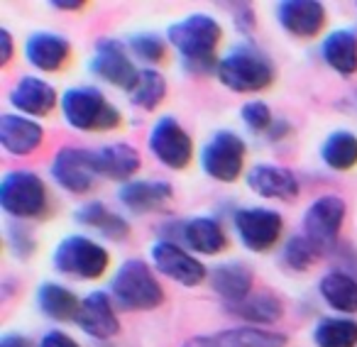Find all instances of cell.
<instances>
[{
	"label": "cell",
	"instance_id": "18",
	"mask_svg": "<svg viewBox=\"0 0 357 347\" xmlns=\"http://www.w3.org/2000/svg\"><path fill=\"white\" fill-rule=\"evenodd\" d=\"M74 47L61 32L37 30L25 40V59L40 74H56L71 61Z\"/></svg>",
	"mask_w": 357,
	"mask_h": 347
},
{
	"label": "cell",
	"instance_id": "14",
	"mask_svg": "<svg viewBox=\"0 0 357 347\" xmlns=\"http://www.w3.org/2000/svg\"><path fill=\"white\" fill-rule=\"evenodd\" d=\"M149 262H152L154 272L176 282L178 286L194 288L208 282L211 269H206V264L194 252L176 242H169V240H154L149 247Z\"/></svg>",
	"mask_w": 357,
	"mask_h": 347
},
{
	"label": "cell",
	"instance_id": "40",
	"mask_svg": "<svg viewBox=\"0 0 357 347\" xmlns=\"http://www.w3.org/2000/svg\"><path fill=\"white\" fill-rule=\"evenodd\" d=\"M15 56V37L8 27H0V66H8Z\"/></svg>",
	"mask_w": 357,
	"mask_h": 347
},
{
	"label": "cell",
	"instance_id": "6",
	"mask_svg": "<svg viewBox=\"0 0 357 347\" xmlns=\"http://www.w3.org/2000/svg\"><path fill=\"white\" fill-rule=\"evenodd\" d=\"M52 267L61 277H69L74 282H96L108 272L110 252L98 240L74 233L56 242L52 252Z\"/></svg>",
	"mask_w": 357,
	"mask_h": 347
},
{
	"label": "cell",
	"instance_id": "15",
	"mask_svg": "<svg viewBox=\"0 0 357 347\" xmlns=\"http://www.w3.org/2000/svg\"><path fill=\"white\" fill-rule=\"evenodd\" d=\"M76 325L91 340L108 342L120 335V318L110 291H91L81 298V308L76 313Z\"/></svg>",
	"mask_w": 357,
	"mask_h": 347
},
{
	"label": "cell",
	"instance_id": "2",
	"mask_svg": "<svg viewBox=\"0 0 357 347\" xmlns=\"http://www.w3.org/2000/svg\"><path fill=\"white\" fill-rule=\"evenodd\" d=\"M215 79L233 93H259L277 81V66L257 45L238 42L218 59Z\"/></svg>",
	"mask_w": 357,
	"mask_h": 347
},
{
	"label": "cell",
	"instance_id": "7",
	"mask_svg": "<svg viewBox=\"0 0 357 347\" xmlns=\"http://www.w3.org/2000/svg\"><path fill=\"white\" fill-rule=\"evenodd\" d=\"M157 240H169L181 247H186L194 254H206V257H215V254L225 252L230 245V238L225 233L223 223L213 215H191V218H178L172 223H164L159 228Z\"/></svg>",
	"mask_w": 357,
	"mask_h": 347
},
{
	"label": "cell",
	"instance_id": "1",
	"mask_svg": "<svg viewBox=\"0 0 357 347\" xmlns=\"http://www.w3.org/2000/svg\"><path fill=\"white\" fill-rule=\"evenodd\" d=\"M167 42L178 54L181 66L189 74H215L220 59L218 49L223 42V25L208 13H191L167 27Z\"/></svg>",
	"mask_w": 357,
	"mask_h": 347
},
{
	"label": "cell",
	"instance_id": "27",
	"mask_svg": "<svg viewBox=\"0 0 357 347\" xmlns=\"http://www.w3.org/2000/svg\"><path fill=\"white\" fill-rule=\"evenodd\" d=\"M225 308H228L230 316L243 321V325L267 327L284 318L282 298H279L277 293H269V291H255V293H250L245 301L233 303V306H225Z\"/></svg>",
	"mask_w": 357,
	"mask_h": 347
},
{
	"label": "cell",
	"instance_id": "19",
	"mask_svg": "<svg viewBox=\"0 0 357 347\" xmlns=\"http://www.w3.org/2000/svg\"><path fill=\"white\" fill-rule=\"evenodd\" d=\"M245 184L252 194L272 201H294L301 194L298 176L287 167L279 164H255L245 174Z\"/></svg>",
	"mask_w": 357,
	"mask_h": 347
},
{
	"label": "cell",
	"instance_id": "33",
	"mask_svg": "<svg viewBox=\"0 0 357 347\" xmlns=\"http://www.w3.org/2000/svg\"><path fill=\"white\" fill-rule=\"evenodd\" d=\"M321 249L306 235H291L282 247V264L291 272H308L321 257Z\"/></svg>",
	"mask_w": 357,
	"mask_h": 347
},
{
	"label": "cell",
	"instance_id": "28",
	"mask_svg": "<svg viewBox=\"0 0 357 347\" xmlns=\"http://www.w3.org/2000/svg\"><path fill=\"white\" fill-rule=\"evenodd\" d=\"M35 303L42 316L59 323L76 321V313L81 308V298L59 282H42L37 286Z\"/></svg>",
	"mask_w": 357,
	"mask_h": 347
},
{
	"label": "cell",
	"instance_id": "25",
	"mask_svg": "<svg viewBox=\"0 0 357 347\" xmlns=\"http://www.w3.org/2000/svg\"><path fill=\"white\" fill-rule=\"evenodd\" d=\"M321 56L335 74H357V32L352 27H337L321 42Z\"/></svg>",
	"mask_w": 357,
	"mask_h": 347
},
{
	"label": "cell",
	"instance_id": "11",
	"mask_svg": "<svg viewBox=\"0 0 357 347\" xmlns=\"http://www.w3.org/2000/svg\"><path fill=\"white\" fill-rule=\"evenodd\" d=\"M89 71L98 81L113 86V88L125 91V93H130V88H132L139 76V69L135 64L132 54H130L128 45L110 40V37L96 40L89 59Z\"/></svg>",
	"mask_w": 357,
	"mask_h": 347
},
{
	"label": "cell",
	"instance_id": "24",
	"mask_svg": "<svg viewBox=\"0 0 357 347\" xmlns=\"http://www.w3.org/2000/svg\"><path fill=\"white\" fill-rule=\"evenodd\" d=\"M74 220L84 228L98 233L103 240L110 242H125L132 233V225L128 218H123L120 213H115L108 203L103 201H86L74 210Z\"/></svg>",
	"mask_w": 357,
	"mask_h": 347
},
{
	"label": "cell",
	"instance_id": "20",
	"mask_svg": "<svg viewBox=\"0 0 357 347\" xmlns=\"http://www.w3.org/2000/svg\"><path fill=\"white\" fill-rule=\"evenodd\" d=\"M45 128L32 118L20 113L0 115V147L10 157H30L45 144Z\"/></svg>",
	"mask_w": 357,
	"mask_h": 347
},
{
	"label": "cell",
	"instance_id": "32",
	"mask_svg": "<svg viewBox=\"0 0 357 347\" xmlns=\"http://www.w3.org/2000/svg\"><path fill=\"white\" fill-rule=\"evenodd\" d=\"M128 49L132 54L135 61H142L144 69H154L162 61H167V52H169V42L164 40L157 32H137L132 35L128 42Z\"/></svg>",
	"mask_w": 357,
	"mask_h": 347
},
{
	"label": "cell",
	"instance_id": "35",
	"mask_svg": "<svg viewBox=\"0 0 357 347\" xmlns=\"http://www.w3.org/2000/svg\"><path fill=\"white\" fill-rule=\"evenodd\" d=\"M240 120L250 132H264L267 134L274 125V113L264 100H248V103L240 108Z\"/></svg>",
	"mask_w": 357,
	"mask_h": 347
},
{
	"label": "cell",
	"instance_id": "4",
	"mask_svg": "<svg viewBox=\"0 0 357 347\" xmlns=\"http://www.w3.org/2000/svg\"><path fill=\"white\" fill-rule=\"evenodd\" d=\"M0 208L17 223L47 220L52 215V194L37 171L13 169L0 179Z\"/></svg>",
	"mask_w": 357,
	"mask_h": 347
},
{
	"label": "cell",
	"instance_id": "26",
	"mask_svg": "<svg viewBox=\"0 0 357 347\" xmlns=\"http://www.w3.org/2000/svg\"><path fill=\"white\" fill-rule=\"evenodd\" d=\"M323 303L335 313L355 316L357 313V277L345 269H331L318 282Z\"/></svg>",
	"mask_w": 357,
	"mask_h": 347
},
{
	"label": "cell",
	"instance_id": "22",
	"mask_svg": "<svg viewBox=\"0 0 357 347\" xmlns=\"http://www.w3.org/2000/svg\"><path fill=\"white\" fill-rule=\"evenodd\" d=\"M93 162L100 179L118 181L123 186L132 181L142 169V154L128 142H113L93 149Z\"/></svg>",
	"mask_w": 357,
	"mask_h": 347
},
{
	"label": "cell",
	"instance_id": "39",
	"mask_svg": "<svg viewBox=\"0 0 357 347\" xmlns=\"http://www.w3.org/2000/svg\"><path fill=\"white\" fill-rule=\"evenodd\" d=\"M233 20L240 32H250V30H255L257 15H255V10L248 6V3H240V6H235V10H233Z\"/></svg>",
	"mask_w": 357,
	"mask_h": 347
},
{
	"label": "cell",
	"instance_id": "29",
	"mask_svg": "<svg viewBox=\"0 0 357 347\" xmlns=\"http://www.w3.org/2000/svg\"><path fill=\"white\" fill-rule=\"evenodd\" d=\"M321 159L333 171H350L357 167V134L350 130H333L321 144Z\"/></svg>",
	"mask_w": 357,
	"mask_h": 347
},
{
	"label": "cell",
	"instance_id": "13",
	"mask_svg": "<svg viewBox=\"0 0 357 347\" xmlns=\"http://www.w3.org/2000/svg\"><path fill=\"white\" fill-rule=\"evenodd\" d=\"M50 176L61 191L71 196H86L93 191L100 179L96 171L93 149L86 147H61L50 162Z\"/></svg>",
	"mask_w": 357,
	"mask_h": 347
},
{
	"label": "cell",
	"instance_id": "34",
	"mask_svg": "<svg viewBox=\"0 0 357 347\" xmlns=\"http://www.w3.org/2000/svg\"><path fill=\"white\" fill-rule=\"evenodd\" d=\"M228 332L238 347H287L289 345L284 332L269 330V327L238 325V327H230Z\"/></svg>",
	"mask_w": 357,
	"mask_h": 347
},
{
	"label": "cell",
	"instance_id": "36",
	"mask_svg": "<svg viewBox=\"0 0 357 347\" xmlns=\"http://www.w3.org/2000/svg\"><path fill=\"white\" fill-rule=\"evenodd\" d=\"M6 245L17 259H30L37 249V240L32 238V230L25 223H10L6 230Z\"/></svg>",
	"mask_w": 357,
	"mask_h": 347
},
{
	"label": "cell",
	"instance_id": "23",
	"mask_svg": "<svg viewBox=\"0 0 357 347\" xmlns=\"http://www.w3.org/2000/svg\"><path fill=\"white\" fill-rule=\"evenodd\" d=\"M208 284L213 288V293L225 303V306H233L240 303L255 293V274L240 259H228V262H218L208 272Z\"/></svg>",
	"mask_w": 357,
	"mask_h": 347
},
{
	"label": "cell",
	"instance_id": "3",
	"mask_svg": "<svg viewBox=\"0 0 357 347\" xmlns=\"http://www.w3.org/2000/svg\"><path fill=\"white\" fill-rule=\"evenodd\" d=\"M61 118L79 132H113L123 125V110L98 86H71L61 93Z\"/></svg>",
	"mask_w": 357,
	"mask_h": 347
},
{
	"label": "cell",
	"instance_id": "42",
	"mask_svg": "<svg viewBox=\"0 0 357 347\" xmlns=\"http://www.w3.org/2000/svg\"><path fill=\"white\" fill-rule=\"evenodd\" d=\"M50 8L59 13H79L86 8V3L84 0H50Z\"/></svg>",
	"mask_w": 357,
	"mask_h": 347
},
{
	"label": "cell",
	"instance_id": "8",
	"mask_svg": "<svg viewBox=\"0 0 357 347\" xmlns=\"http://www.w3.org/2000/svg\"><path fill=\"white\" fill-rule=\"evenodd\" d=\"M248 162V144L235 130H218L201 147L199 164L208 179L218 184H235Z\"/></svg>",
	"mask_w": 357,
	"mask_h": 347
},
{
	"label": "cell",
	"instance_id": "37",
	"mask_svg": "<svg viewBox=\"0 0 357 347\" xmlns=\"http://www.w3.org/2000/svg\"><path fill=\"white\" fill-rule=\"evenodd\" d=\"M181 347H238V345L230 337V332L223 330V332H213V335H194Z\"/></svg>",
	"mask_w": 357,
	"mask_h": 347
},
{
	"label": "cell",
	"instance_id": "21",
	"mask_svg": "<svg viewBox=\"0 0 357 347\" xmlns=\"http://www.w3.org/2000/svg\"><path fill=\"white\" fill-rule=\"evenodd\" d=\"M174 199V186L164 179H132L118 189V201L132 215L162 210Z\"/></svg>",
	"mask_w": 357,
	"mask_h": 347
},
{
	"label": "cell",
	"instance_id": "16",
	"mask_svg": "<svg viewBox=\"0 0 357 347\" xmlns=\"http://www.w3.org/2000/svg\"><path fill=\"white\" fill-rule=\"evenodd\" d=\"M59 100L61 95L56 93V88L40 74H22L8 93V103L13 105V113H20L32 120L52 115Z\"/></svg>",
	"mask_w": 357,
	"mask_h": 347
},
{
	"label": "cell",
	"instance_id": "9",
	"mask_svg": "<svg viewBox=\"0 0 357 347\" xmlns=\"http://www.w3.org/2000/svg\"><path fill=\"white\" fill-rule=\"evenodd\" d=\"M230 220H233L235 238L248 252H269L284 238V215L274 208H264V206L238 208L233 210Z\"/></svg>",
	"mask_w": 357,
	"mask_h": 347
},
{
	"label": "cell",
	"instance_id": "12",
	"mask_svg": "<svg viewBox=\"0 0 357 347\" xmlns=\"http://www.w3.org/2000/svg\"><path fill=\"white\" fill-rule=\"evenodd\" d=\"M347 206L337 194H323L311 201L303 213V235L321 249L323 254L333 252L340 240L345 225Z\"/></svg>",
	"mask_w": 357,
	"mask_h": 347
},
{
	"label": "cell",
	"instance_id": "43",
	"mask_svg": "<svg viewBox=\"0 0 357 347\" xmlns=\"http://www.w3.org/2000/svg\"><path fill=\"white\" fill-rule=\"evenodd\" d=\"M0 347H32V342L22 332H6L0 337Z\"/></svg>",
	"mask_w": 357,
	"mask_h": 347
},
{
	"label": "cell",
	"instance_id": "38",
	"mask_svg": "<svg viewBox=\"0 0 357 347\" xmlns=\"http://www.w3.org/2000/svg\"><path fill=\"white\" fill-rule=\"evenodd\" d=\"M35 347H84V345L64 330H47Z\"/></svg>",
	"mask_w": 357,
	"mask_h": 347
},
{
	"label": "cell",
	"instance_id": "17",
	"mask_svg": "<svg viewBox=\"0 0 357 347\" xmlns=\"http://www.w3.org/2000/svg\"><path fill=\"white\" fill-rule=\"evenodd\" d=\"M277 22L287 35L296 40H313L328 22V10L318 0H282L274 10Z\"/></svg>",
	"mask_w": 357,
	"mask_h": 347
},
{
	"label": "cell",
	"instance_id": "30",
	"mask_svg": "<svg viewBox=\"0 0 357 347\" xmlns=\"http://www.w3.org/2000/svg\"><path fill=\"white\" fill-rule=\"evenodd\" d=\"M167 93H169V84L162 71L139 69V76L132 88H130L128 98L135 108L144 110V113H154V110L167 100Z\"/></svg>",
	"mask_w": 357,
	"mask_h": 347
},
{
	"label": "cell",
	"instance_id": "31",
	"mask_svg": "<svg viewBox=\"0 0 357 347\" xmlns=\"http://www.w3.org/2000/svg\"><path fill=\"white\" fill-rule=\"evenodd\" d=\"M316 347H357V321L342 316H326L311 330Z\"/></svg>",
	"mask_w": 357,
	"mask_h": 347
},
{
	"label": "cell",
	"instance_id": "41",
	"mask_svg": "<svg viewBox=\"0 0 357 347\" xmlns=\"http://www.w3.org/2000/svg\"><path fill=\"white\" fill-rule=\"evenodd\" d=\"M289 132H291V125H289L284 118H277V120H274V125H272V130L267 132V137L272 139V142H282Z\"/></svg>",
	"mask_w": 357,
	"mask_h": 347
},
{
	"label": "cell",
	"instance_id": "5",
	"mask_svg": "<svg viewBox=\"0 0 357 347\" xmlns=\"http://www.w3.org/2000/svg\"><path fill=\"white\" fill-rule=\"evenodd\" d=\"M110 296L123 311H154L164 303L162 282L144 259L130 257L110 277Z\"/></svg>",
	"mask_w": 357,
	"mask_h": 347
},
{
	"label": "cell",
	"instance_id": "10",
	"mask_svg": "<svg viewBox=\"0 0 357 347\" xmlns=\"http://www.w3.org/2000/svg\"><path fill=\"white\" fill-rule=\"evenodd\" d=\"M147 149L162 167L181 171L194 162V139L174 115L154 120L147 134Z\"/></svg>",
	"mask_w": 357,
	"mask_h": 347
}]
</instances>
